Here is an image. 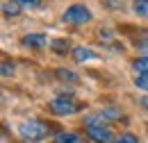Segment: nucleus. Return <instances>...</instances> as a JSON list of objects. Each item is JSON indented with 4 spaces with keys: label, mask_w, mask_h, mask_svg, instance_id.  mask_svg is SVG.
<instances>
[{
    "label": "nucleus",
    "mask_w": 148,
    "mask_h": 143,
    "mask_svg": "<svg viewBox=\"0 0 148 143\" xmlns=\"http://www.w3.org/2000/svg\"><path fill=\"white\" fill-rule=\"evenodd\" d=\"M132 66H134V71L139 73V75H148V57H139Z\"/></svg>",
    "instance_id": "11"
},
{
    "label": "nucleus",
    "mask_w": 148,
    "mask_h": 143,
    "mask_svg": "<svg viewBox=\"0 0 148 143\" xmlns=\"http://www.w3.org/2000/svg\"><path fill=\"white\" fill-rule=\"evenodd\" d=\"M50 48H53L55 52H66V50H69V41H64V39H55V41H50Z\"/></svg>",
    "instance_id": "13"
},
{
    "label": "nucleus",
    "mask_w": 148,
    "mask_h": 143,
    "mask_svg": "<svg viewBox=\"0 0 148 143\" xmlns=\"http://www.w3.org/2000/svg\"><path fill=\"white\" fill-rule=\"evenodd\" d=\"M134 86L141 91H148V75H137L134 77Z\"/></svg>",
    "instance_id": "14"
},
{
    "label": "nucleus",
    "mask_w": 148,
    "mask_h": 143,
    "mask_svg": "<svg viewBox=\"0 0 148 143\" xmlns=\"http://www.w3.org/2000/svg\"><path fill=\"white\" fill-rule=\"evenodd\" d=\"M141 107L148 111V95H146V98H141Z\"/></svg>",
    "instance_id": "18"
},
{
    "label": "nucleus",
    "mask_w": 148,
    "mask_h": 143,
    "mask_svg": "<svg viewBox=\"0 0 148 143\" xmlns=\"http://www.w3.org/2000/svg\"><path fill=\"white\" fill-rule=\"evenodd\" d=\"M93 14L89 12V7L84 5H71L64 14H62V20L69 23V25H84V23H91Z\"/></svg>",
    "instance_id": "2"
},
{
    "label": "nucleus",
    "mask_w": 148,
    "mask_h": 143,
    "mask_svg": "<svg viewBox=\"0 0 148 143\" xmlns=\"http://www.w3.org/2000/svg\"><path fill=\"white\" fill-rule=\"evenodd\" d=\"M21 43H23L25 48H30V50H43L46 43H48V39L43 34H25L21 39Z\"/></svg>",
    "instance_id": "5"
},
{
    "label": "nucleus",
    "mask_w": 148,
    "mask_h": 143,
    "mask_svg": "<svg viewBox=\"0 0 148 143\" xmlns=\"http://www.w3.org/2000/svg\"><path fill=\"white\" fill-rule=\"evenodd\" d=\"M132 9H134V14L148 18V0H134L132 2Z\"/></svg>",
    "instance_id": "7"
},
{
    "label": "nucleus",
    "mask_w": 148,
    "mask_h": 143,
    "mask_svg": "<svg viewBox=\"0 0 148 143\" xmlns=\"http://www.w3.org/2000/svg\"><path fill=\"white\" fill-rule=\"evenodd\" d=\"M71 54H73L75 61H80V64H82V61H93V59H96V54H93L89 48H82V46H80V48H73Z\"/></svg>",
    "instance_id": "6"
},
{
    "label": "nucleus",
    "mask_w": 148,
    "mask_h": 143,
    "mask_svg": "<svg viewBox=\"0 0 148 143\" xmlns=\"http://www.w3.org/2000/svg\"><path fill=\"white\" fill-rule=\"evenodd\" d=\"M16 2L21 5V9H30V12L32 9H41V5H43L41 0H16Z\"/></svg>",
    "instance_id": "12"
},
{
    "label": "nucleus",
    "mask_w": 148,
    "mask_h": 143,
    "mask_svg": "<svg viewBox=\"0 0 148 143\" xmlns=\"http://www.w3.org/2000/svg\"><path fill=\"white\" fill-rule=\"evenodd\" d=\"M116 143H139V139H137L134 134H121V136L116 139Z\"/></svg>",
    "instance_id": "15"
},
{
    "label": "nucleus",
    "mask_w": 148,
    "mask_h": 143,
    "mask_svg": "<svg viewBox=\"0 0 148 143\" xmlns=\"http://www.w3.org/2000/svg\"><path fill=\"white\" fill-rule=\"evenodd\" d=\"M48 134V127L43 125L41 121H25L18 125V136L23 141H30V143H37V141H43Z\"/></svg>",
    "instance_id": "1"
},
{
    "label": "nucleus",
    "mask_w": 148,
    "mask_h": 143,
    "mask_svg": "<svg viewBox=\"0 0 148 143\" xmlns=\"http://www.w3.org/2000/svg\"><path fill=\"white\" fill-rule=\"evenodd\" d=\"M107 5H110V7H121V2H119V0H107Z\"/></svg>",
    "instance_id": "17"
},
{
    "label": "nucleus",
    "mask_w": 148,
    "mask_h": 143,
    "mask_svg": "<svg viewBox=\"0 0 148 143\" xmlns=\"http://www.w3.org/2000/svg\"><path fill=\"white\" fill-rule=\"evenodd\" d=\"M12 73H14V66H12L9 61H5V64H2V75H5V77H9Z\"/></svg>",
    "instance_id": "16"
},
{
    "label": "nucleus",
    "mask_w": 148,
    "mask_h": 143,
    "mask_svg": "<svg viewBox=\"0 0 148 143\" xmlns=\"http://www.w3.org/2000/svg\"><path fill=\"white\" fill-rule=\"evenodd\" d=\"M80 107H82V105H77L73 98H64V95L55 98V100L48 105V109H50L55 116H73V114L80 111Z\"/></svg>",
    "instance_id": "3"
},
{
    "label": "nucleus",
    "mask_w": 148,
    "mask_h": 143,
    "mask_svg": "<svg viewBox=\"0 0 148 143\" xmlns=\"http://www.w3.org/2000/svg\"><path fill=\"white\" fill-rule=\"evenodd\" d=\"M2 12H5V16H16V14H21V5L16 0L5 2V5H2Z\"/></svg>",
    "instance_id": "8"
},
{
    "label": "nucleus",
    "mask_w": 148,
    "mask_h": 143,
    "mask_svg": "<svg viewBox=\"0 0 148 143\" xmlns=\"http://www.w3.org/2000/svg\"><path fill=\"white\" fill-rule=\"evenodd\" d=\"M87 134L96 143H116V139H114L110 127H87Z\"/></svg>",
    "instance_id": "4"
},
{
    "label": "nucleus",
    "mask_w": 148,
    "mask_h": 143,
    "mask_svg": "<svg viewBox=\"0 0 148 143\" xmlns=\"http://www.w3.org/2000/svg\"><path fill=\"white\" fill-rule=\"evenodd\" d=\"M57 77H59V80H64V82H80V77H77V75H75L73 71H66V68H57Z\"/></svg>",
    "instance_id": "9"
},
{
    "label": "nucleus",
    "mask_w": 148,
    "mask_h": 143,
    "mask_svg": "<svg viewBox=\"0 0 148 143\" xmlns=\"http://www.w3.org/2000/svg\"><path fill=\"white\" fill-rule=\"evenodd\" d=\"M53 143H80V136H77V134H71V132H69V134H57Z\"/></svg>",
    "instance_id": "10"
}]
</instances>
